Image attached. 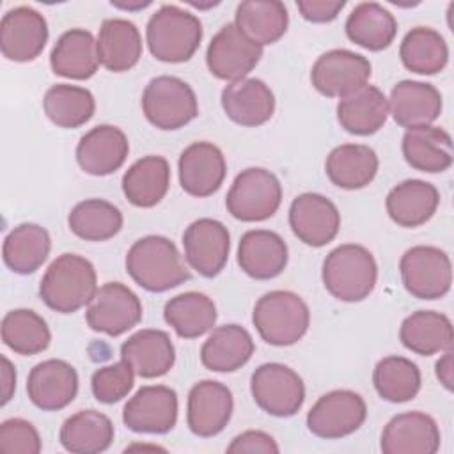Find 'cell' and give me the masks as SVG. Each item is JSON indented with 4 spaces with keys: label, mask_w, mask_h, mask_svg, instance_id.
Masks as SVG:
<instances>
[{
    "label": "cell",
    "mask_w": 454,
    "mask_h": 454,
    "mask_svg": "<svg viewBox=\"0 0 454 454\" xmlns=\"http://www.w3.org/2000/svg\"><path fill=\"white\" fill-rule=\"evenodd\" d=\"M371 62L360 53L335 48L321 53L310 69L314 89L326 98H346L371 78Z\"/></svg>",
    "instance_id": "cell-12"
},
{
    "label": "cell",
    "mask_w": 454,
    "mask_h": 454,
    "mask_svg": "<svg viewBox=\"0 0 454 454\" xmlns=\"http://www.w3.org/2000/svg\"><path fill=\"white\" fill-rule=\"evenodd\" d=\"M403 66L417 74H436L449 62V46L443 35L431 27H415L401 41Z\"/></svg>",
    "instance_id": "cell-41"
},
{
    "label": "cell",
    "mask_w": 454,
    "mask_h": 454,
    "mask_svg": "<svg viewBox=\"0 0 454 454\" xmlns=\"http://www.w3.org/2000/svg\"><path fill=\"white\" fill-rule=\"evenodd\" d=\"M380 160L372 147L365 144H342L330 151L325 172L332 184L342 190H360L372 183Z\"/></svg>",
    "instance_id": "cell-33"
},
{
    "label": "cell",
    "mask_w": 454,
    "mask_h": 454,
    "mask_svg": "<svg viewBox=\"0 0 454 454\" xmlns=\"http://www.w3.org/2000/svg\"><path fill=\"white\" fill-rule=\"evenodd\" d=\"M126 271L135 284L149 293H165L190 278L174 241L160 234L144 236L129 247Z\"/></svg>",
    "instance_id": "cell-1"
},
{
    "label": "cell",
    "mask_w": 454,
    "mask_h": 454,
    "mask_svg": "<svg viewBox=\"0 0 454 454\" xmlns=\"http://www.w3.org/2000/svg\"><path fill=\"white\" fill-rule=\"evenodd\" d=\"M225 115L245 128L268 122L275 112V96L259 78H241L223 87L220 96Z\"/></svg>",
    "instance_id": "cell-25"
},
{
    "label": "cell",
    "mask_w": 454,
    "mask_h": 454,
    "mask_svg": "<svg viewBox=\"0 0 454 454\" xmlns=\"http://www.w3.org/2000/svg\"><path fill=\"white\" fill-rule=\"evenodd\" d=\"M250 394L262 411L286 419L301 410L305 401V385L301 376L289 365L268 362L252 372Z\"/></svg>",
    "instance_id": "cell-8"
},
{
    "label": "cell",
    "mask_w": 454,
    "mask_h": 454,
    "mask_svg": "<svg viewBox=\"0 0 454 454\" xmlns=\"http://www.w3.org/2000/svg\"><path fill=\"white\" fill-rule=\"evenodd\" d=\"M399 339L411 353L431 356L452 348V323L442 312L417 310L401 323Z\"/></svg>",
    "instance_id": "cell-35"
},
{
    "label": "cell",
    "mask_w": 454,
    "mask_h": 454,
    "mask_svg": "<svg viewBox=\"0 0 454 454\" xmlns=\"http://www.w3.org/2000/svg\"><path fill=\"white\" fill-rule=\"evenodd\" d=\"M388 117L387 96L374 85H364L337 105V121L340 128L356 137L374 135L383 128Z\"/></svg>",
    "instance_id": "cell-32"
},
{
    "label": "cell",
    "mask_w": 454,
    "mask_h": 454,
    "mask_svg": "<svg viewBox=\"0 0 454 454\" xmlns=\"http://www.w3.org/2000/svg\"><path fill=\"white\" fill-rule=\"evenodd\" d=\"M252 323L266 344L293 346L309 330V305L293 291L264 293L254 305Z\"/></svg>",
    "instance_id": "cell-5"
},
{
    "label": "cell",
    "mask_w": 454,
    "mask_h": 454,
    "mask_svg": "<svg viewBox=\"0 0 454 454\" xmlns=\"http://www.w3.org/2000/svg\"><path fill=\"white\" fill-rule=\"evenodd\" d=\"M280 202L282 184L273 172L262 167L241 170L225 197L227 211L239 222H264L277 213Z\"/></svg>",
    "instance_id": "cell-7"
},
{
    "label": "cell",
    "mask_w": 454,
    "mask_h": 454,
    "mask_svg": "<svg viewBox=\"0 0 454 454\" xmlns=\"http://www.w3.org/2000/svg\"><path fill=\"white\" fill-rule=\"evenodd\" d=\"M51 71L71 80H89L99 67L98 41L85 28L66 30L50 53Z\"/></svg>",
    "instance_id": "cell-30"
},
{
    "label": "cell",
    "mask_w": 454,
    "mask_h": 454,
    "mask_svg": "<svg viewBox=\"0 0 454 454\" xmlns=\"http://www.w3.org/2000/svg\"><path fill=\"white\" fill-rule=\"evenodd\" d=\"M404 289L419 300H438L450 291L452 264L438 247L417 245L408 248L399 261Z\"/></svg>",
    "instance_id": "cell-9"
},
{
    "label": "cell",
    "mask_w": 454,
    "mask_h": 454,
    "mask_svg": "<svg viewBox=\"0 0 454 454\" xmlns=\"http://www.w3.org/2000/svg\"><path fill=\"white\" fill-rule=\"evenodd\" d=\"M289 259V250L280 234L268 229L247 231L238 245L239 268L255 280L278 277Z\"/></svg>",
    "instance_id": "cell-26"
},
{
    "label": "cell",
    "mask_w": 454,
    "mask_h": 454,
    "mask_svg": "<svg viewBox=\"0 0 454 454\" xmlns=\"http://www.w3.org/2000/svg\"><path fill=\"white\" fill-rule=\"evenodd\" d=\"M0 333L4 344L23 356L39 355L51 342L48 323L32 309L9 310L2 319Z\"/></svg>",
    "instance_id": "cell-44"
},
{
    "label": "cell",
    "mask_w": 454,
    "mask_h": 454,
    "mask_svg": "<svg viewBox=\"0 0 454 454\" xmlns=\"http://www.w3.org/2000/svg\"><path fill=\"white\" fill-rule=\"evenodd\" d=\"M321 278L325 289L335 300L356 303L374 291L378 264L369 248L356 243H344L325 257Z\"/></svg>",
    "instance_id": "cell-3"
},
{
    "label": "cell",
    "mask_w": 454,
    "mask_h": 454,
    "mask_svg": "<svg viewBox=\"0 0 454 454\" xmlns=\"http://www.w3.org/2000/svg\"><path fill=\"white\" fill-rule=\"evenodd\" d=\"M388 101V114L401 128L431 126L443 108L440 90L427 82L401 80L392 90Z\"/></svg>",
    "instance_id": "cell-23"
},
{
    "label": "cell",
    "mask_w": 454,
    "mask_h": 454,
    "mask_svg": "<svg viewBox=\"0 0 454 454\" xmlns=\"http://www.w3.org/2000/svg\"><path fill=\"white\" fill-rule=\"evenodd\" d=\"M115 436L112 420L98 410H80L67 417L59 431L62 447L71 454L105 452Z\"/></svg>",
    "instance_id": "cell-36"
},
{
    "label": "cell",
    "mask_w": 454,
    "mask_h": 454,
    "mask_svg": "<svg viewBox=\"0 0 454 454\" xmlns=\"http://www.w3.org/2000/svg\"><path fill=\"white\" fill-rule=\"evenodd\" d=\"M179 184L192 197H209L220 190L227 163L220 147L211 142H193L183 149L179 161Z\"/></svg>",
    "instance_id": "cell-21"
},
{
    "label": "cell",
    "mask_w": 454,
    "mask_h": 454,
    "mask_svg": "<svg viewBox=\"0 0 454 454\" xmlns=\"http://www.w3.org/2000/svg\"><path fill=\"white\" fill-rule=\"evenodd\" d=\"M122 223L121 209L103 199H85L67 216L69 231L85 241H106L121 232Z\"/></svg>",
    "instance_id": "cell-43"
},
{
    "label": "cell",
    "mask_w": 454,
    "mask_h": 454,
    "mask_svg": "<svg viewBox=\"0 0 454 454\" xmlns=\"http://www.w3.org/2000/svg\"><path fill=\"white\" fill-rule=\"evenodd\" d=\"M434 372L438 381L443 385L445 390L452 392L454 388V364H452V349L443 351L440 360L434 364Z\"/></svg>",
    "instance_id": "cell-51"
},
{
    "label": "cell",
    "mask_w": 454,
    "mask_h": 454,
    "mask_svg": "<svg viewBox=\"0 0 454 454\" xmlns=\"http://www.w3.org/2000/svg\"><path fill=\"white\" fill-rule=\"evenodd\" d=\"M43 442L32 422L12 417L0 424V452L2 454H39Z\"/></svg>",
    "instance_id": "cell-47"
},
{
    "label": "cell",
    "mask_w": 454,
    "mask_h": 454,
    "mask_svg": "<svg viewBox=\"0 0 454 454\" xmlns=\"http://www.w3.org/2000/svg\"><path fill=\"white\" fill-rule=\"evenodd\" d=\"M234 25L262 48L287 32L289 12L278 0H245L236 7Z\"/></svg>",
    "instance_id": "cell-39"
},
{
    "label": "cell",
    "mask_w": 454,
    "mask_h": 454,
    "mask_svg": "<svg viewBox=\"0 0 454 454\" xmlns=\"http://www.w3.org/2000/svg\"><path fill=\"white\" fill-rule=\"evenodd\" d=\"M43 108L55 126L74 129L92 119L96 112V99L85 87L57 83L46 90Z\"/></svg>",
    "instance_id": "cell-42"
},
{
    "label": "cell",
    "mask_w": 454,
    "mask_h": 454,
    "mask_svg": "<svg viewBox=\"0 0 454 454\" xmlns=\"http://www.w3.org/2000/svg\"><path fill=\"white\" fill-rule=\"evenodd\" d=\"M440 427L424 411H404L394 415L381 433L383 454H434L440 449Z\"/></svg>",
    "instance_id": "cell-20"
},
{
    "label": "cell",
    "mask_w": 454,
    "mask_h": 454,
    "mask_svg": "<svg viewBox=\"0 0 454 454\" xmlns=\"http://www.w3.org/2000/svg\"><path fill=\"white\" fill-rule=\"evenodd\" d=\"M121 360H124L137 376L153 380L165 376L176 362V348L167 332L142 328L121 344Z\"/></svg>",
    "instance_id": "cell-24"
},
{
    "label": "cell",
    "mask_w": 454,
    "mask_h": 454,
    "mask_svg": "<svg viewBox=\"0 0 454 454\" xmlns=\"http://www.w3.org/2000/svg\"><path fill=\"white\" fill-rule=\"evenodd\" d=\"M129 153L126 133L112 124H99L82 135L76 161L85 174L108 176L119 170Z\"/></svg>",
    "instance_id": "cell-22"
},
{
    "label": "cell",
    "mask_w": 454,
    "mask_h": 454,
    "mask_svg": "<svg viewBox=\"0 0 454 454\" xmlns=\"http://www.w3.org/2000/svg\"><path fill=\"white\" fill-rule=\"evenodd\" d=\"M96 41L99 64L112 73L129 71L142 57V35L137 25L129 20H103Z\"/></svg>",
    "instance_id": "cell-28"
},
{
    "label": "cell",
    "mask_w": 454,
    "mask_h": 454,
    "mask_svg": "<svg viewBox=\"0 0 454 454\" xmlns=\"http://www.w3.org/2000/svg\"><path fill=\"white\" fill-rule=\"evenodd\" d=\"M27 394L35 408L59 411L74 401L78 394V372L66 360H43L28 372Z\"/></svg>",
    "instance_id": "cell-19"
},
{
    "label": "cell",
    "mask_w": 454,
    "mask_h": 454,
    "mask_svg": "<svg viewBox=\"0 0 454 454\" xmlns=\"http://www.w3.org/2000/svg\"><path fill=\"white\" fill-rule=\"evenodd\" d=\"M190 5L193 7H199V9H207V7H213V5H218V2H209V4H199V2H188Z\"/></svg>",
    "instance_id": "cell-53"
},
{
    "label": "cell",
    "mask_w": 454,
    "mask_h": 454,
    "mask_svg": "<svg viewBox=\"0 0 454 454\" xmlns=\"http://www.w3.org/2000/svg\"><path fill=\"white\" fill-rule=\"evenodd\" d=\"M184 259L199 275L216 277L227 264L231 252V234L215 218H199L183 232Z\"/></svg>",
    "instance_id": "cell-16"
},
{
    "label": "cell",
    "mask_w": 454,
    "mask_h": 454,
    "mask_svg": "<svg viewBox=\"0 0 454 454\" xmlns=\"http://www.w3.org/2000/svg\"><path fill=\"white\" fill-rule=\"evenodd\" d=\"M114 7L122 9V11H140L151 5V0H128V2H119V0H112L110 2Z\"/></svg>",
    "instance_id": "cell-52"
},
{
    "label": "cell",
    "mask_w": 454,
    "mask_h": 454,
    "mask_svg": "<svg viewBox=\"0 0 454 454\" xmlns=\"http://www.w3.org/2000/svg\"><path fill=\"white\" fill-rule=\"evenodd\" d=\"M98 291L94 264L78 254H60L39 282L43 303L60 314H73L89 305Z\"/></svg>",
    "instance_id": "cell-2"
},
{
    "label": "cell",
    "mask_w": 454,
    "mask_h": 454,
    "mask_svg": "<svg viewBox=\"0 0 454 454\" xmlns=\"http://www.w3.org/2000/svg\"><path fill=\"white\" fill-rule=\"evenodd\" d=\"M51 250L50 232L32 222L16 225L4 239L2 257L5 266L18 275H30L43 266Z\"/></svg>",
    "instance_id": "cell-38"
},
{
    "label": "cell",
    "mask_w": 454,
    "mask_h": 454,
    "mask_svg": "<svg viewBox=\"0 0 454 454\" xmlns=\"http://www.w3.org/2000/svg\"><path fill=\"white\" fill-rule=\"evenodd\" d=\"M278 450L280 449H278L277 442L273 440V436L264 431H257V429L243 431L241 434L234 436L232 442L227 445V452H238V454H245V452L277 454Z\"/></svg>",
    "instance_id": "cell-48"
},
{
    "label": "cell",
    "mask_w": 454,
    "mask_h": 454,
    "mask_svg": "<svg viewBox=\"0 0 454 454\" xmlns=\"http://www.w3.org/2000/svg\"><path fill=\"white\" fill-rule=\"evenodd\" d=\"M0 378H2V401L0 404L5 406L16 390V367L12 365V362L2 355L0 356Z\"/></svg>",
    "instance_id": "cell-50"
},
{
    "label": "cell",
    "mask_w": 454,
    "mask_h": 454,
    "mask_svg": "<svg viewBox=\"0 0 454 454\" xmlns=\"http://www.w3.org/2000/svg\"><path fill=\"white\" fill-rule=\"evenodd\" d=\"M145 41L156 60L179 64L190 60L202 41L200 20L177 5H161L147 21Z\"/></svg>",
    "instance_id": "cell-4"
},
{
    "label": "cell",
    "mask_w": 454,
    "mask_h": 454,
    "mask_svg": "<svg viewBox=\"0 0 454 454\" xmlns=\"http://www.w3.org/2000/svg\"><path fill=\"white\" fill-rule=\"evenodd\" d=\"M163 317L181 339H197L215 326L218 314L207 294L186 291L165 303Z\"/></svg>",
    "instance_id": "cell-40"
},
{
    "label": "cell",
    "mask_w": 454,
    "mask_h": 454,
    "mask_svg": "<svg viewBox=\"0 0 454 454\" xmlns=\"http://www.w3.org/2000/svg\"><path fill=\"white\" fill-rule=\"evenodd\" d=\"M122 193L137 207H153L167 195L170 165L167 158L149 154L137 160L122 176Z\"/></svg>",
    "instance_id": "cell-34"
},
{
    "label": "cell",
    "mask_w": 454,
    "mask_h": 454,
    "mask_svg": "<svg viewBox=\"0 0 454 454\" xmlns=\"http://www.w3.org/2000/svg\"><path fill=\"white\" fill-rule=\"evenodd\" d=\"M48 43L46 18L28 5L9 9L0 21V50L7 60L30 62Z\"/></svg>",
    "instance_id": "cell-15"
},
{
    "label": "cell",
    "mask_w": 454,
    "mask_h": 454,
    "mask_svg": "<svg viewBox=\"0 0 454 454\" xmlns=\"http://www.w3.org/2000/svg\"><path fill=\"white\" fill-rule=\"evenodd\" d=\"M142 312L140 298L128 286L106 282L87 305L85 319L90 330L119 337L140 323Z\"/></svg>",
    "instance_id": "cell-11"
},
{
    "label": "cell",
    "mask_w": 454,
    "mask_h": 454,
    "mask_svg": "<svg viewBox=\"0 0 454 454\" xmlns=\"http://www.w3.org/2000/svg\"><path fill=\"white\" fill-rule=\"evenodd\" d=\"M344 30L351 43L369 51H381L394 43L397 21L381 4L362 2L348 14Z\"/></svg>",
    "instance_id": "cell-37"
},
{
    "label": "cell",
    "mask_w": 454,
    "mask_h": 454,
    "mask_svg": "<svg viewBox=\"0 0 454 454\" xmlns=\"http://www.w3.org/2000/svg\"><path fill=\"white\" fill-rule=\"evenodd\" d=\"M367 419L364 397L353 390L339 388L323 394L307 413L309 431L323 440H339L353 434Z\"/></svg>",
    "instance_id": "cell-10"
},
{
    "label": "cell",
    "mask_w": 454,
    "mask_h": 454,
    "mask_svg": "<svg viewBox=\"0 0 454 454\" xmlns=\"http://www.w3.org/2000/svg\"><path fill=\"white\" fill-rule=\"evenodd\" d=\"M179 401L167 385H145L122 408V422L135 433L167 434L177 422Z\"/></svg>",
    "instance_id": "cell-14"
},
{
    "label": "cell",
    "mask_w": 454,
    "mask_h": 454,
    "mask_svg": "<svg viewBox=\"0 0 454 454\" xmlns=\"http://www.w3.org/2000/svg\"><path fill=\"white\" fill-rule=\"evenodd\" d=\"M255 344L247 328L239 325L216 326L200 348V362L213 372H234L254 355Z\"/></svg>",
    "instance_id": "cell-29"
},
{
    "label": "cell",
    "mask_w": 454,
    "mask_h": 454,
    "mask_svg": "<svg viewBox=\"0 0 454 454\" xmlns=\"http://www.w3.org/2000/svg\"><path fill=\"white\" fill-rule=\"evenodd\" d=\"M438 206L440 192L434 184L422 179H406L395 184L385 199L390 220L406 229L420 227L429 222Z\"/></svg>",
    "instance_id": "cell-27"
},
{
    "label": "cell",
    "mask_w": 454,
    "mask_h": 454,
    "mask_svg": "<svg viewBox=\"0 0 454 454\" xmlns=\"http://www.w3.org/2000/svg\"><path fill=\"white\" fill-rule=\"evenodd\" d=\"M135 385V372L124 362H115L94 371L90 378L92 395L103 404H114L124 399Z\"/></svg>",
    "instance_id": "cell-46"
},
{
    "label": "cell",
    "mask_w": 454,
    "mask_h": 454,
    "mask_svg": "<svg viewBox=\"0 0 454 454\" xmlns=\"http://www.w3.org/2000/svg\"><path fill=\"white\" fill-rule=\"evenodd\" d=\"M289 227L309 247H325L335 239L340 229L337 206L321 193H301L289 206Z\"/></svg>",
    "instance_id": "cell-18"
},
{
    "label": "cell",
    "mask_w": 454,
    "mask_h": 454,
    "mask_svg": "<svg viewBox=\"0 0 454 454\" xmlns=\"http://www.w3.org/2000/svg\"><path fill=\"white\" fill-rule=\"evenodd\" d=\"M372 385L383 401L406 403L415 399L420 390V369L406 356L390 355L374 365Z\"/></svg>",
    "instance_id": "cell-45"
},
{
    "label": "cell",
    "mask_w": 454,
    "mask_h": 454,
    "mask_svg": "<svg viewBox=\"0 0 454 454\" xmlns=\"http://www.w3.org/2000/svg\"><path fill=\"white\" fill-rule=\"evenodd\" d=\"M142 112L158 129L174 131L199 115L193 89L181 78L161 74L145 85L142 92Z\"/></svg>",
    "instance_id": "cell-6"
},
{
    "label": "cell",
    "mask_w": 454,
    "mask_h": 454,
    "mask_svg": "<svg viewBox=\"0 0 454 454\" xmlns=\"http://www.w3.org/2000/svg\"><path fill=\"white\" fill-rule=\"evenodd\" d=\"M406 163L420 172L438 174L452 165V138L438 126L410 128L401 142Z\"/></svg>",
    "instance_id": "cell-31"
},
{
    "label": "cell",
    "mask_w": 454,
    "mask_h": 454,
    "mask_svg": "<svg viewBox=\"0 0 454 454\" xmlns=\"http://www.w3.org/2000/svg\"><path fill=\"white\" fill-rule=\"evenodd\" d=\"M234 411L232 392L215 380H202L188 392L186 424L195 436L211 438L220 434Z\"/></svg>",
    "instance_id": "cell-17"
},
{
    "label": "cell",
    "mask_w": 454,
    "mask_h": 454,
    "mask_svg": "<svg viewBox=\"0 0 454 454\" xmlns=\"http://www.w3.org/2000/svg\"><path fill=\"white\" fill-rule=\"evenodd\" d=\"M262 48L250 41L234 23H225L209 41L206 64L209 73L218 80L236 82L259 64Z\"/></svg>",
    "instance_id": "cell-13"
},
{
    "label": "cell",
    "mask_w": 454,
    "mask_h": 454,
    "mask_svg": "<svg viewBox=\"0 0 454 454\" xmlns=\"http://www.w3.org/2000/svg\"><path fill=\"white\" fill-rule=\"evenodd\" d=\"M344 0H298L296 7L303 20L310 23H330L344 9Z\"/></svg>",
    "instance_id": "cell-49"
}]
</instances>
